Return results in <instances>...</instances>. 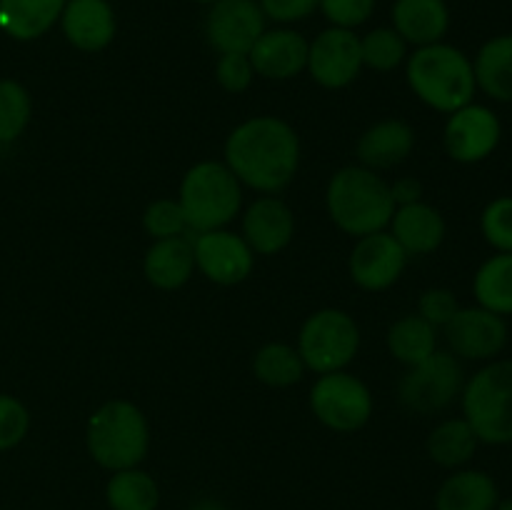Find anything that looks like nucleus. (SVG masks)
Instances as JSON below:
<instances>
[{"label":"nucleus","instance_id":"nucleus-23","mask_svg":"<svg viewBox=\"0 0 512 510\" xmlns=\"http://www.w3.org/2000/svg\"><path fill=\"white\" fill-rule=\"evenodd\" d=\"M498 483L483 470H458L435 493V510H495Z\"/></svg>","mask_w":512,"mask_h":510},{"label":"nucleus","instance_id":"nucleus-6","mask_svg":"<svg viewBox=\"0 0 512 510\" xmlns=\"http://www.w3.org/2000/svg\"><path fill=\"white\" fill-rule=\"evenodd\" d=\"M463 415L480 443H512V360H493L463 385Z\"/></svg>","mask_w":512,"mask_h":510},{"label":"nucleus","instance_id":"nucleus-30","mask_svg":"<svg viewBox=\"0 0 512 510\" xmlns=\"http://www.w3.org/2000/svg\"><path fill=\"white\" fill-rule=\"evenodd\" d=\"M255 378L270 388H288L303 380L305 363L295 348L285 343H268L255 353Z\"/></svg>","mask_w":512,"mask_h":510},{"label":"nucleus","instance_id":"nucleus-32","mask_svg":"<svg viewBox=\"0 0 512 510\" xmlns=\"http://www.w3.org/2000/svg\"><path fill=\"white\" fill-rule=\"evenodd\" d=\"M360 53H363V65L388 73L403 63L408 55V43L395 33V28H375L360 40Z\"/></svg>","mask_w":512,"mask_h":510},{"label":"nucleus","instance_id":"nucleus-22","mask_svg":"<svg viewBox=\"0 0 512 510\" xmlns=\"http://www.w3.org/2000/svg\"><path fill=\"white\" fill-rule=\"evenodd\" d=\"M145 278L160 290H175L188 283L195 270L193 243L183 235L155 240L145 253Z\"/></svg>","mask_w":512,"mask_h":510},{"label":"nucleus","instance_id":"nucleus-31","mask_svg":"<svg viewBox=\"0 0 512 510\" xmlns=\"http://www.w3.org/2000/svg\"><path fill=\"white\" fill-rule=\"evenodd\" d=\"M33 103L28 90L15 80H0V143H13L28 128Z\"/></svg>","mask_w":512,"mask_h":510},{"label":"nucleus","instance_id":"nucleus-40","mask_svg":"<svg viewBox=\"0 0 512 510\" xmlns=\"http://www.w3.org/2000/svg\"><path fill=\"white\" fill-rule=\"evenodd\" d=\"M390 195H393L395 205L418 203L420 195H423V185L415 178H400L390 185Z\"/></svg>","mask_w":512,"mask_h":510},{"label":"nucleus","instance_id":"nucleus-25","mask_svg":"<svg viewBox=\"0 0 512 510\" xmlns=\"http://www.w3.org/2000/svg\"><path fill=\"white\" fill-rule=\"evenodd\" d=\"M475 83L500 103H512V33L495 35L483 48L473 63Z\"/></svg>","mask_w":512,"mask_h":510},{"label":"nucleus","instance_id":"nucleus-8","mask_svg":"<svg viewBox=\"0 0 512 510\" xmlns=\"http://www.w3.org/2000/svg\"><path fill=\"white\" fill-rule=\"evenodd\" d=\"M465 373L453 353L435 350L428 360L410 365L398 385V398L405 410L418 415H433L448 408L463 393Z\"/></svg>","mask_w":512,"mask_h":510},{"label":"nucleus","instance_id":"nucleus-12","mask_svg":"<svg viewBox=\"0 0 512 510\" xmlns=\"http://www.w3.org/2000/svg\"><path fill=\"white\" fill-rule=\"evenodd\" d=\"M363 68L360 38L348 28H328L310 43L308 70L323 88H345Z\"/></svg>","mask_w":512,"mask_h":510},{"label":"nucleus","instance_id":"nucleus-16","mask_svg":"<svg viewBox=\"0 0 512 510\" xmlns=\"http://www.w3.org/2000/svg\"><path fill=\"white\" fill-rule=\"evenodd\" d=\"M308 48V40L295 30H265L258 43L250 48L248 58L255 73L263 78L288 80L308 68Z\"/></svg>","mask_w":512,"mask_h":510},{"label":"nucleus","instance_id":"nucleus-7","mask_svg":"<svg viewBox=\"0 0 512 510\" xmlns=\"http://www.w3.org/2000/svg\"><path fill=\"white\" fill-rule=\"evenodd\" d=\"M360 348V330L348 313L335 308L318 310L300 328L298 353L305 368L315 373L343 370Z\"/></svg>","mask_w":512,"mask_h":510},{"label":"nucleus","instance_id":"nucleus-15","mask_svg":"<svg viewBox=\"0 0 512 510\" xmlns=\"http://www.w3.org/2000/svg\"><path fill=\"white\" fill-rule=\"evenodd\" d=\"M405 263H408V253L403 245L393 238V233L380 230L358 240L350 253V275L363 290L378 293V290L390 288L403 275Z\"/></svg>","mask_w":512,"mask_h":510},{"label":"nucleus","instance_id":"nucleus-11","mask_svg":"<svg viewBox=\"0 0 512 510\" xmlns=\"http://www.w3.org/2000/svg\"><path fill=\"white\" fill-rule=\"evenodd\" d=\"M265 33V13L255 0H215L205 20L208 43L225 53H250Z\"/></svg>","mask_w":512,"mask_h":510},{"label":"nucleus","instance_id":"nucleus-34","mask_svg":"<svg viewBox=\"0 0 512 510\" xmlns=\"http://www.w3.org/2000/svg\"><path fill=\"white\" fill-rule=\"evenodd\" d=\"M143 225L148 230V235H153L155 240L163 238H178V235L188 233V220H185L183 208H180L178 200H155L145 208Z\"/></svg>","mask_w":512,"mask_h":510},{"label":"nucleus","instance_id":"nucleus-38","mask_svg":"<svg viewBox=\"0 0 512 510\" xmlns=\"http://www.w3.org/2000/svg\"><path fill=\"white\" fill-rule=\"evenodd\" d=\"M418 308H420L418 310L420 318H425L430 325H435V328H440V325L445 328V325L453 320V315L460 310V305H458V298H455L453 290L430 288L423 293Z\"/></svg>","mask_w":512,"mask_h":510},{"label":"nucleus","instance_id":"nucleus-1","mask_svg":"<svg viewBox=\"0 0 512 510\" xmlns=\"http://www.w3.org/2000/svg\"><path fill=\"white\" fill-rule=\"evenodd\" d=\"M300 140L285 120L260 115L240 123L225 143V165L248 188L278 193L293 180Z\"/></svg>","mask_w":512,"mask_h":510},{"label":"nucleus","instance_id":"nucleus-18","mask_svg":"<svg viewBox=\"0 0 512 510\" xmlns=\"http://www.w3.org/2000/svg\"><path fill=\"white\" fill-rule=\"evenodd\" d=\"M293 210L280 198H260L248 208L243 218V238L253 253L275 255L293 240Z\"/></svg>","mask_w":512,"mask_h":510},{"label":"nucleus","instance_id":"nucleus-9","mask_svg":"<svg viewBox=\"0 0 512 510\" xmlns=\"http://www.w3.org/2000/svg\"><path fill=\"white\" fill-rule=\"evenodd\" d=\"M310 408L325 428L335 433H355L373 415V395L355 375L335 370L320 375L310 390Z\"/></svg>","mask_w":512,"mask_h":510},{"label":"nucleus","instance_id":"nucleus-26","mask_svg":"<svg viewBox=\"0 0 512 510\" xmlns=\"http://www.w3.org/2000/svg\"><path fill=\"white\" fill-rule=\"evenodd\" d=\"M473 293L480 308L495 315H512V253H498L480 265Z\"/></svg>","mask_w":512,"mask_h":510},{"label":"nucleus","instance_id":"nucleus-36","mask_svg":"<svg viewBox=\"0 0 512 510\" xmlns=\"http://www.w3.org/2000/svg\"><path fill=\"white\" fill-rule=\"evenodd\" d=\"M253 63H250L248 53H225L220 55L218 65H215V78L223 85L228 93H243L253 83Z\"/></svg>","mask_w":512,"mask_h":510},{"label":"nucleus","instance_id":"nucleus-3","mask_svg":"<svg viewBox=\"0 0 512 510\" xmlns=\"http://www.w3.org/2000/svg\"><path fill=\"white\" fill-rule=\"evenodd\" d=\"M325 203L333 223L343 233L358 238L380 233L385 225H390L395 213L390 185L375 170L358 168V165L338 170L330 178Z\"/></svg>","mask_w":512,"mask_h":510},{"label":"nucleus","instance_id":"nucleus-20","mask_svg":"<svg viewBox=\"0 0 512 510\" xmlns=\"http://www.w3.org/2000/svg\"><path fill=\"white\" fill-rule=\"evenodd\" d=\"M393 225V238L403 245L408 255H428L440 248L445 240V220L433 205L423 203H410L400 205L390 218Z\"/></svg>","mask_w":512,"mask_h":510},{"label":"nucleus","instance_id":"nucleus-28","mask_svg":"<svg viewBox=\"0 0 512 510\" xmlns=\"http://www.w3.org/2000/svg\"><path fill=\"white\" fill-rule=\"evenodd\" d=\"M105 503L110 510H158L160 488L145 470H118L105 485Z\"/></svg>","mask_w":512,"mask_h":510},{"label":"nucleus","instance_id":"nucleus-29","mask_svg":"<svg viewBox=\"0 0 512 510\" xmlns=\"http://www.w3.org/2000/svg\"><path fill=\"white\" fill-rule=\"evenodd\" d=\"M478 435L465 418H450L440 423L428 438V455L443 468H460L470 463L478 450Z\"/></svg>","mask_w":512,"mask_h":510},{"label":"nucleus","instance_id":"nucleus-19","mask_svg":"<svg viewBox=\"0 0 512 510\" xmlns=\"http://www.w3.org/2000/svg\"><path fill=\"white\" fill-rule=\"evenodd\" d=\"M415 133L405 120H380L365 130L358 140V158L363 168L388 170L403 163L413 153Z\"/></svg>","mask_w":512,"mask_h":510},{"label":"nucleus","instance_id":"nucleus-37","mask_svg":"<svg viewBox=\"0 0 512 510\" xmlns=\"http://www.w3.org/2000/svg\"><path fill=\"white\" fill-rule=\"evenodd\" d=\"M325 18L333 23V28H358L373 15L375 0H320Z\"/></svg>","mask_w":512,"mask_h":510},{"label":"nucleus","instance_id":"nucleus-41","mask_svg":"<svg viewBox=\"0 0 512 510\" xmlns=\"http://www.w3.org/2000/svg\"><path fill=\"white\" fill-rule=\"evenodd\" d=\"M188 510H228V508H225V505L215 498H200V500H195Z\"/></svg>","mask_w":512,"mask_h":510},{"label":"nucleus","instance_id":"nucleus-35","mask_svg":"<svg viewBox=\"0 0 512 510\" xmlns=\"http://www.w3.org/2000/svg\"><path fill=\"white\" fill-rule=\"evenodd\" d=\"M30 415L13 395L0 393V450H10L28 435Z\"/></svg>","mask_w":512,"mask_h":510},{"label":"nucleus","instance_id":"nucleus-33","mask_svg":"<svg viewBox=\"0 0 512 510\" xmlns=\"http://www.w3.org/2000/svg\"><path fill=\"white\" fill-rule=\"evenodd\" d=\"M480 230L498 253H512V195L488 203L480 215Z\"/></svg>","mask_w":512,"mask_h":510},{"label":"nucleus","instance_id":"nucleus-5","mask_svg":"<svg viewBox=\"0 0 512 510\" xmlns=\"http://www.w3.org/2000/svg\"><path fill=\"white\" fill-rule=\"evenodd\" d=\"M178 203L188 220V230L200 235L220 230L238 215L243 188L228 165L205 160L185 173Z\"/></svg>","mask_w":512,"mask_h":510},{"label":"nucleus","instance_id":"nucleus-17","mask_svg":"<svg viewBox=\"0 0 512 510\" xmlns=\"http://www.w3.org/2000/svg\"><path fill=\"white\" fill-rule=\"evenodd\" d=\"M70 45L85 53L108 48L115 38V13L108 0H68L60 15Z\"/></svg>","mask_w":512,"mask_h":510},{"label":"nucleus","instance_id":"nucleus-43","mask_svg":"<svg viewBox=\"0 0 512 510\" xmlns=\"http://www.w3.org/2000/svg\"><path fill=\"white\" fill-rule=\"evenodd\" d=\"M195 3H215V0H195Z\"/></svg>","mask_w":512,"mask_h":510},{"label":"nucleus","instance_id":"nucleus-13","mask_svg":"<svg viewBox=\"0 0 512 510\" xmlns=\"http://www.w3.org/2000/svg\"><path fill=\"white\" fill-rule=\"evenodd\" d=\"M445 338L455 358L493 360L508 345V323L485 308H460L445 325Z\"/></svg>","mask_w":512,"mask_h":510},{"label":"nucleus","instance_id":"nucleus-42","mask_svg":"<svg viewBox=\"0 0 512 510\" xmlns=\"http://www.w3.org/2000/svg\"><path fill=\"white\" fill-rule=\"evenodd\" d=\"M495 510H512V500H498V505H495Z\"/></svg>","mask_w":512,"mask_h":510},{"label":"nucleus","instance_id":"nucleus-21","mask_svg":"<svg viewBox=\"0 0 512 510\" xmlns=\"http://www.w3.org/2000/svg\"><path fill=\"white\" fill-rule=\"evenodd\" d=\"M395 33L418 48L440 43L450 28V10L445 0H395Z\"/></svg>","mask_w":512,"mask_h":510},{"label":"nucleus","instance_id":"nucleus-10","mask_svg":"<svg viewBox=\"0 0 512 510\" xmlns=\"http://www.w3.org/2000/svg\"><path fill=\"white\" fill-rule=\"evenodd\" d=\"M503 125L490 108L470 103L450 113L445 123V150L458 163H480L500 145Z\"/></svg>","mask_w":512,"mask_h":510},{"label":"nucleus","instance_id":"nucleus-24","mask_svg":"<svg viewBox=\"0 0 512 510\" xmlns=\"http://www.w3.org/2000/svg\"><path fill=\"white\" fill-rule=\"evenodd\" d=\"M68 0H0V30L15 40H35L63 15Z\"/></svg>","mask_w":512,"mask_h":510},{"label":"nucleus","instance_id":"nucleus-27","mask_svg":"<svg viewBox=\"0 0 512 510\" xmlns=\"http://www.w3.org/2000/svg\"><path fill=\"white\" fill-rule=\"evenodd\" d=\"M388 348L395 360L410 365H418L428 360L438 350V333L435 325L420 315H405L395 320L388 330Z\"/></svg>","mask_w":512,"mask_h":510},{"label":"nucleus","instance_id":"nucleus-2","mask_svg":"<svg viewBox=\"0 0 512 510\" xmlns=\"http://www.w3.org/2000/svg\"><path fill=\"white\" fill-rule=\"evenodd\" d=\"M405 75L413 93L440 113H455L470 105L478 90L473 60L455 45H423L408 58Z\"/></svg>","mask_w":512,"mask_h":510},{"label":"nucleus","instance_id":"nucleus-4","mask_svg":"<svg viewBox=\"0 0 512 510\" xmlns=\"http://www.w3.org/2000/svg\"><path fill=\"white\" fill-rule=\"evenodd\" d=\"M85 445L90 458L110 473L138 468L148 455V420L138 405L128 400H110L90 415Z\"/></svg>","mask_w":512,"mask_h":510},{"label":"nucleus","instance_id":"nucleus-39","mask_svg":"<svg viewBox=\"0 0 512 510\" xmlns=\"http://www.w3.org/2000/svg\"><path fill=\"white\" fill-rule=\"evenodd\" d=\"M320 0H260L265 18H273L278 23H295L303 20L318 8Z\"/></svg>","mask_w":512,"mask_h":510},{"label":"nucleus","instance_id":"nucleus-14","mask_svg":"<svg viewBox=\"0 0 512 510\" xmlns=\"http://www.w3.org/2000/svg\"><path fill=\"white\" fill-rule=\"evenodd\" d=\"M193 250L200 273L218 285H238L253 273L255 253L245 243L243 235H235L230 230L220 228L200 233Z\"/></svg>","mask_w":512,"mask_h":510}]
</instances>
